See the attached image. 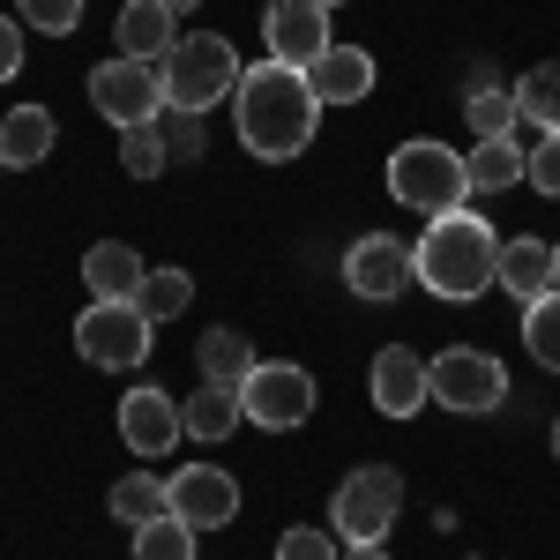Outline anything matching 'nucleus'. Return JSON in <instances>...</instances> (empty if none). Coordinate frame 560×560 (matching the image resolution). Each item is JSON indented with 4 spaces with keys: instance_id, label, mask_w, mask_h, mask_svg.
Wrapping results in <instances>:
<instances>
[{
    "instance_id": "1",
    "label": "nucleus",
    "mask_w": 560,
    "mask_h": 560,
    "mask_svg": "<svg viewBox=\"0 0 560 560\" xmlns=\"http://www.w3.org/2000/svg\"><path fill=\"white\" fill-rule=\"evenodd\" d=\"M232 128H240V142H247V158L292 165L306 142H314V128H322V97H314V83H306V68H284V60L247 68L240 90H232Z\"/></svg>"
},
{
    "instance_id": "2",
    "label": "nucleus",
    "mask_w": 560,
    "mask_h": 560,
    "mask_svg": "<svg viewBox=\"0 0 560 560\" xmlns=\"http://www.w3.org/2000/svg\"><path fill=\"white\" fill-rule=\"evenodd\" d=\"M411 269H419V284H427L433 300L464 306V300H478V292L493 284V269H501V232H493L478 210H448V217H433L427 232H419Z\"/></svg>"
},
{
    "instance_id": "3",
    "label": "nucleus",
    "mask_w": 560,
    "mask_h": 560,
    "mask_svg": "<svg viewBox=\"0 0 560 560\" xmlns=\"http://www.w3.org/2000/svg\"><path fill=\"white\" fill-rule=\"evenodd\" d=\"M158 75H165V105L173 113H202L210 120V105H232V90H240V52L232 38H217V31H187V38L158 60Z\"/></svg>"
},
{
    "instance_id": "4",
    "label": "nucleus",
    "mask_w": 560,
    "mask_h": 560,
    "mask_svg": "<svg viewBox=\"0 0 560 560\" xmlns=\"http://www.w3.org/2000/svg\"><path fill=\"white\" fill-rule=\"evenodd\" d=\"M388 202H404L419 217H448L471 202V173H464V158L448 142H404L388 158Z\"/></svg>"
},
{
    "instance_id": "5",
    "label": "nucleus",
    "mask_w": 560,
    "mask_h": 560,
    "mask_svg": "<svg viewBox=\"0 0 560 560\" xmlns=\"http://www.w3.org/2000/svg\"><path fill=\"white\" fill-rule=\"evenodd\" d=\"M396 509H404V478L388 471V464H359V471H345L337 501H329V530L345 546H388Z\"/></svg>"
},
{
    "instance_id": "6",
    "label": "nucleus",
    "mask_w": 560,
    "mask_h": 560,
    "mask_svg": "<svg viewBox=\"0 0 560 560\" xmlns=\"http://www.w3.org/2000/svg\"><path fill=\"white\" fill-rule=\"evenodd\" d=\"M150 337H158V322L135 300H90L83 314H75V351H83L90 366H105V374L142 366V359H150Z\"/></svg>"
},
{
    "instance_id": "7",
    "label": "nucleus",
    "mask_w": 560,
    "mask_h": 560,
    "mask_svg": "<svg viewBox=\"0 0 560 560\" xmlns=\"http://www.w3.org/2000/svg\"><path fill=\"white\" fill-rule=\"evenodd\" d=\"M427 388H433L441 411L478 419V411H501L509 404V366L478 345H456V351H441V359H427Z\"/></svg>"
},
{
    "instance_id": "8",
    "label": "nucleus",
    "mask_w": 560,
    "mask_h": 560,
    "mask_svg": "<svg viewBox=\"0 0 560 560\" xmlns=\"http://www.w3.org/2000/svg\"><path fill=\"white\" fill-rule=\"evenodd\" d=\"M90 105H97L113 128H150V120H165V75H158V60H128V52L97 60V68H90Z\"/></svg>"
},
{
    "instance_id": "9",
    "label": "nucleus",
    "mask_w": 560,
    "mask_h": 560,
    "mask_svg": "<svg viewBox=\"0 0 560 560\" xmlns=\"http://www.w3.org/2000/svg\"><path fill=\"white\" fill-rule=\"evenodd\" d=\"M240 411L261 433H292L314 419V374L292 359H255V374L240 382Z\"/></svg>"
},
{
    "instance_id": "10",
    "label": "nucleus",
    "mask_w": 560,
    "mask_h": 560,
    "mask_svg": "<svg viewBox=\"0 0 560 560\" xmlns=\"http://www.w3.org/2000/svg\"><path fill=\"white\" fill-rule=\"evenodd\" d=\"M261 45H269V60H284V68H314L322 52H329V8L322 0H269L261 8Z\"/></svg>"
},
{
    "instance_id": "11",
    "label": "nucleus",
    "mask_w": 560,
    "mask_h": 560,
    "mask_svg": "<svg viewBox=\"0 0 560 560\" xmlns=\"http://www.w3.org/2000/svg\"><path fill=\"white\" fill-rule=\"evenodd\" d=\"M165 501H173L179 523H195V530H224V523L240 516V478L217 471V464H179L165 478Z\"/></svg>"
},
{
    "instance_id": "12",
    "label": "nucleus",
    "mask_w": 560,
    "mask_h": 560,
    "mask_svg": "<svg viewBox=\"0 0 560 560\" xmlns=\"http://www.w3.org/2000/svg\"><path fill=\"white\" fill-rule=\"evenodd\" d=\"M179 433H187V427H179V396H165V388H150V382L120 396V441H128L142 464L173 456Z\"/></svg>"
},
{
    "instance_id": "13",
    "label": "nucleus",
    "mask_w": 560,
    "mask_h": 560,
    "mask_svg": "<svg viewBox=\"0 0 560 560\" xmlns=\"http://www.w3.org/2000/svg\"><path fill=\"white\" fill-rule=\"evenodd\" d=\"M345 284L359 292V300H396L404 284H419V269H411V247H404V240H388V232H366V240H351Z\"/></svg>"
},
{
    "instance_id": "14",
    "label": "nucleus",
    "mask_w": 560,
    "mask_h": 560,
    "mask_svg": "<svg viewBox=\"0 0 560 560\" xmlns=\"http://www.w3.org/2000/svg\"><path fill=\"white\" fill-rule=\"evenodd\" d=\"M366 396L382 404V419H419L433 404V388H427V359L419 351H404V345H388L374 366H366Z\"/></svg>"
},
{
    "instance_id": "15",
    "label": "nucleus",
    "mask_w": 560,
    "mask_h": 560,
    "mask_svg": "<svg viewBox=\"0 0 560 560\" xmlns=\"http://www.w3.org/2000/svg\"><path fill=\"white\" fill-rule=\"evenodd\" d=\"M113 45H120L128 60H165V52L179 45V15H173V0H120Z\"/></svg>"
},
{
    "instance_id": "16",
    "label": "nucleus",
    "mask_w": 560,
    "mask_h": 560,
    "mask_svg": "<svg viewBox=\"0 0 560 560\" xmlns=\"http://www.w3.org/2000/svg\"><path fill=\"white\" fill-rule=\"evenodd\" d=\"M306 83L322 105H359L366 90H374V52L366 45H329L314 68H306Z\"/></svg>"
},
{
    "instance_id": "17",
    "label": "nucleus",
    "mask_w": 560,
    "mask_h": 560,
    "mask_svg": "<svg viewBox=\"0 0 560 560\" xmlns=\"http://www.w3.org/2000/svg\"><path fill=\"white\" fill-rule=\"evenodd\" d=\"M142 255H135L128 240H97L83 255V284H90V300H135L142 292Z\"/></svg>"
},
{
    "instance_id": "18",
    "label": "nucleus",
    "mask_w": 560,
    "mask_h": 560,
    "mask_svg": "<svg viewBox=\"0 0 560 560\" xmlns=\"http://www.w3.org/2000/svg\"><path fill=\"white\" fill-rule=\"evenodd\" d=\"M493 284H501V292H509V300H546V292H553V247H546V240H509V247H501V269H493Z\"/></svg>"
},
{
    "instance_id": "19",
    "label": "nucleus",
    "mask_w": 560,
    "mask_h": 560,
    "mask_svg": "<svg viewBox=\"0 0 560 560\" xmlns=\"http://www.w3.org/2000/svg\"><path fill=\"white\" fill-rule=\"evenodd\" d=\"M179 427H187V441H232V433L247 427V411H240V388H217V382H202L187 404H179Z\"/></svg>"
},
{
    "instance_id": "20",
    "label": "nucleus",
    "mask_w": 560,
    "mask_h": 560,
    "mask_svg": "<svg viewBox=\"0 0 560 560\" xmlns=\"http://www.w3.org/2000/svg\"><path fill=\"white\" fill-rule=\"evenodd\" d=\"M52 142H60V128H52V113H45V105H15V113L0 120V158H8V173L45 165V158H52Z\"/></svg>"
},
{
    "instance_id": "21",
    "label": "nucleus",
    "mask_w": 560,
    "mask_h": 560,
    "mask_svg": "<svg viewBox=\"0 0 560 560\" xmlns=\"http://www.w3.org/2000/svg\"><path fill=\"white\" fill-rule=\"evenodd\" d=\"M195 366H202V382L240 388L247 374H255V345H247L240 329H202V345H195Z\"/></svg>"
},
{
    "instance_id": "22",
    "label": "nucleus",
    "mask_w": 560,
    "mask_h": 560,
    "mask_svg": "<svg viewBox=\"0 0 560 560\" xmlns=\"http://www.w3.org/2000/svg\"><path fill=\"white\" fill-rule=\"evenodd\" d=\"M464 120H471L478 142H509L516 135V90H501V83H471V105H464Z\"/></svg>"
},
{
    "instance_id": "23",
    "label": "nucleus",
    "mask_w": 560,
    "mask_h": 560,
    "mask_svg": "<svg viewBox=\"0 0 560 560\" xmlns=\"http://www.w3.org/2000/svg\"><path fill=\"white\" fill-rule=\"evenodd\" d=\"M135 306H142L150 322H179V314L195 306V277L165 261V269H150V277H142V292H135Z\"/></svg>"
},
{
    "instance_id": "24",
    "label": "nucleus",
    "mask_w": 560,
    "mask_h": 560,
    "mask_svg": "<svg viewBox=\"0 0 560 560\" xmlns=\"http://www.w3.org/2000/svg\"><path fill=\"white\" fill-rule=\"evenodd\" d=\"M516 113H523L538 135H560V60L530 68V75L516 83Z\"/></svg>"
},
{
    "instance_id": "25",
    "label": "nucleus",
    "mask_w": 560,
    "mask_h": 560,
    "mask_svg": "<svg viewBox=\"0 0 560 560\" xmlns=\"http://www.w3.org/2000/svg\"><path fill=\"white\" fill-rule=\"evenodd\" d=\"M464 173H471V195H501V187H516V179H523L516 135H509V142H478L471 158H464Z\"/></svg>"
},
{
    "instance_id": "26",
    "label": "nucleus",
    "mask_w": 560,
    "mask_h": 560,
    "mask_svg": "<svg viewBox=\"0 0 560 560\" xmlns=\"http://www.w3.org/2000/svg\"><path fill=\"white\" fill-rule=\"evenodd\" d=\"M135 560H195V523H179L173 509L135 523Z\"/></svg>"
},
{
    "instance_id": "27",
    "label": "nucleus",
    "mask_w": 560,
    "mask_h": 560,
    "mask_svg": "<svg viewBox=\"0 0 560 560\" xmlns=\"http://www.w3.org/2000/svg\"><path fill=\"white\" fill-rule=\"evenodd\" d=\"M523 345H530L538 366H553V374H560V292H546V300L523 306Z\"/></svg>"
},
{
    "instance_id": "28",
    "label": "nucleus",
    "mask_w": 560,
    "mask_h": 560,
    "mask_svg": "<svg viewBox=\"0 0 560 560\" xmlns=\"http://www.w3.org/2000/svg\"><path fill=\"white\" fill-rule=\"evenodd\" d=\"M105 501H113V516H120V523H150V516H165V509H173V501H165V478H150V471L120 478Z\"/></svg>"
},
{
    "instance_id": "29",
    "label": "nucleus",
    "mask_w": 560,
    "mask_h": 560,
    "mask_svg": "<svg viewBox=\"0 0 560 560\" xmlns=\"http://www.w3.org/2000/svg\"><path fill=\"white\" fill-rule=\"evenodd\" d=\"M120 165H128L135 179H158L165 165H173V150H165V128L150 120V128H120Z\"/></svg>"
},
{
    "instance_id": "30",
    "label": "nucleus",
    "mask_w": 560,
    "mask_h": 560,
    "mask_svg": "<svg viewBox=\"0 0 560 560\" xmlns=\"http://www.w3.org/2000/svg\"><path fill=\"white\" fill-rule=\"evenodd\" d=\"M277 560H345V538H337L329 523H292V530L277 538Z\"/></svg>"
},
{
    "instance_id": "31",
    "label": "nucleus",
    "mask_w": 560,
    "mask_h": 560,
    "mask_svg": "<svg viewBox=\"0 0 560 560\" xmlns=\"http://www.w3.org/2000/svg\"><path fill=\"white\" fill-rule=\"evenodd\" d=\"M23 15V31H45V38H68V31H83V0H15Z\"/></svg>"
},
{
    "instance_id": "32",
    "label": "nucleus",
    "mask_w": 560,
    "mask_h": 560,
    "mask_svg": "<svg viewBox=\"0 0 560 560\" xmlns=\"http://www.w3.org/2000/svg\"><path fill=\"white\" fill-rule=\"evenodd\" d=\"M158 128H165V150H173V158H202V150H210V120H202V113H173V105H165Z\"/></svg>"
},
{
    "instance_id": "33",
    "label": "nucleus",
    "mask_w": 560,
    "mask_h": 560,
    "mask_svg": "<svg viewBox=\"0 0 560 560\" xmlns=\"http://www.w3.org/2000/svg\"><path fill=\"white\" fill-rule=\"evenodd\" d=\"M523 187H538V195L560 202V135H538V150L523 158Z\"/></svg>"
},
{
    "instance_id": "34",
    "label": "nucleus",
    "mask_w": 560,
    "mask_h": 560,
    "mask_svg": "<svg viewBox=\"0 0 560 560\" xmlns=\"http://www.w3.org/2000/svg\"><path fill=\"white\" fill-rule=\"evenodd\" d=\"M15 75H23V23L0 15V83H15Z\"/></svg>"
},
{
    "instance_id": "35",
    "label": "nucleus",
    "mask_w": 560,
    "mask_h": 560,
    "mask_svg": "<svg viewBox=\"0 0 560 560\" xmlns=\"http://www.w3.org/2000/svg\"><path fill=\"white\" fill-rule=\"evenodd\" d=\"M345 560H388V546H351Z\"/></svg>"
},
{
    "instance_id": "36",
    "label": "nucleus",
    "mask_w": 560,
    "mask_h": 560,
    "mask_svg": "<svg viewBox=\"0 0 560 560\" xmlns=\"http://www.w3.org/2000/svg\"><path fill=\"white\" fill-rule=\"evenodd\" d=\"M195 8H202V0H173V15H195Z\"/></svg>"
},
{
    "instance_id": "37",
    "label": "nucleus",
    "mask_w": 560,
    "mask_h": 560,
    "mask_svg": "<svg viewBox=\"0 0 560 560\" xmlns=\"http://www.w3.org/2000/svg\"><path fill=\"white\" fill-rule=\"evenodd\" d=\"M553 292H560V247H553Z\"/></svg>"
},
{
    "instance_id": "38",
    "label": "nucleus",
    "mask_w": 560,
    "mask_h": 560,
    "mask_svg": "<svg viewBox=\"0 0 560 560\" xmlns=\"http://www.w3.org/2000/svg\"><path fill=\"white\" fill-rule=\"evenodd\" d=\"M553 456H560V419H553Z\"/></svg>"
},
{
    "instance_id": "39",
    "label": "nucleus",
    "mask_w": 560,
    "mask_h": 560,
    "mask_svg": "<svg viewBox=\"0 0 560 560\" xmlns=\"http://www.w3.org/2000/svg\"><path fill=\"white\" fill-rule=\"evenodd\" d=\"M322 8H345V0H322Z\"/></svg>"
},
{
    "instance_id": "40",
    "label": "nucleus",
    "mask_w": 560,
    "mask_h": 560,
    "mask_svg": "<svg viewBox=\"0 0 560 560\" xmlns=\"http://www.w3.org/2000/svg\"><path fill=\"white\" fill-rule=\"evenodd\" d=\"M0 173H8V158H0Z\"/></svg>"
}]
</instances>
